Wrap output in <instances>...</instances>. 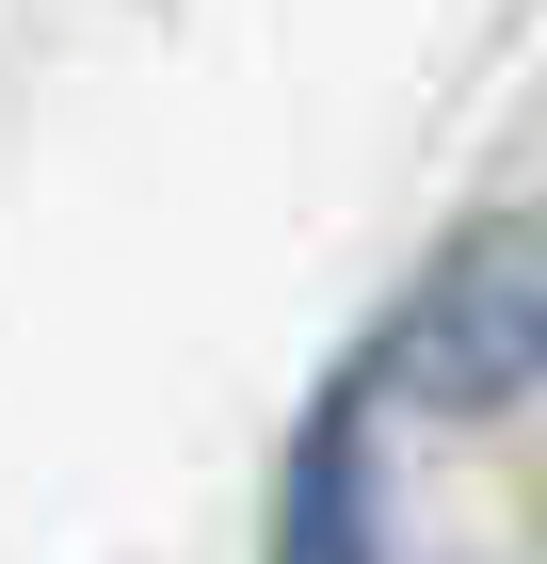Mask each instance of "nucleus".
<instances>
[{"instance_id": "2", "label": "nucleus", "mask_w": 547, "mask_h": 564, "mask_svg": "<svg viewBox=\"0 0 547 564\" xmlns=\"http://www.w3.org/2000/svg\"><path fill=\"white\" fill-rule=\"evenodd\" d=\"M274 564H386L371 549V371H338L291 435V500H274Z\"/></svg>"}, {"instance_id": "1", "label": "nucleus", "mask_w": 547, "mask_h": 564, "mask_svg": "<svg viewBox=\"0 0 547 564\" xmlns=\"http://www.w3.org/2000/svg\"><path fill=\"white\" fill-rule=\"evenodd\" d=\"M532 355H547V259L532 242H467V259L419 291V323H403V371L451 388V403H500Z\"/></svg>"}]
</instances>
